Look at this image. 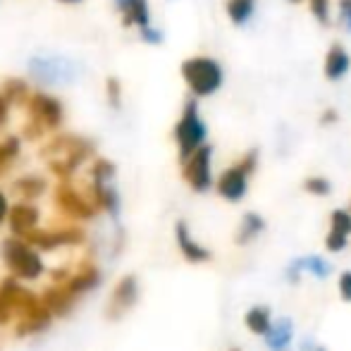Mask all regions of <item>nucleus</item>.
Segmentation results:
<instances>
[{"label":"nucleus","mask_w":351,"mask_h":351,"mask_svg":"<svg viewBox=\"0 0 351 351\" xmlns=\"http://www.w3.org/2000/svg\"><path fill=\"white\" fill-rule=\"evenodd\" d=\"M330 232L342 237V239H349L351 237V213L342 210V208L330 213Z\"/></svg>","instance_id":"25"},{"label":"nucleus","mask_w":351,"mask_h":351,"mask_svg":"<svg viewBox=\"0 0 351 351\" xmlns=\"http://www.w3.org/2000/svg\"><path fill=\"white\" fill-rule=\"evenodd\" d=\"M41 304L46 306V311L51 315H67L74 304V296L65 289V287L56 285V287H51V289L43 291Z\"/></svg>","instance_id":"17"},{"label":"nucleus","mask_w":351,"mask_h":351,"mask_svg":"<svg viewBox=\"0 0 351 351\" xmlns=\"http://www.w3.org/2000/svg\"><path fill=\"white\" fill-rule=\"evenodd\" d=\"M349 213H351V206H349Z\"/></svg>","instance_id":"43"},{"label":"nucleus","mask_w":351,"mask_h":351,"mask_svg":"<svg viewBox=\"0 0 351 351\" xmlns=\"http://www.w3.org/2000/svg\"><path fill=\"white\" fill-rule=\"evenodd\" d=\"M256 0H227V14L234 24H246L254 14Z\"/></svg>","instance_id":"22"},{"label":"nucleus","mask_w":351,"mask_h":351,"mask_svg":"<svg viewBox=\"0 0 351 351\" xmlns=\"http://www.w3.org/2000/svg\"><path fill=\"white\" fill-rule=\"evenodd\" d=\"M98 282H101V273H98L93 265H82V268H79L77 273H72V278L67 280L65 285H60V287H65V289L70 291L74 299H77L79 294L93 289Z\"/></svg>","instance_id":"18"},{"label":"nucleus","mask_w":351,"mask_h":351,"mask_svg":"<svg viewBox=\"0 0 351 351\" xmlns=\"http://www.w3.org/2000/svg\"><path fill=\"white\" fill-rule=\"evenodd\" d=\"M256 162H258V153L249 151L237 165L227 167L217 180V194L230 204H239L249 191V177L254 175Z\"/></svg>","instance_id":"4"},{"label":"nucleus","mask_w":351,"mask_h":351,"mask_svg":"<svg viewBox=\"0 0 351 351\" xmlns=\"http://www.w3.org/2000/svg\"><path fill=\"white\" fill-rule=\"evenodd\" d=\"M8 122V101L5 98H0V127Z\"/></svg>","instance_id":"38"},{"label":"nucleus","mask_w":351,"mask_h":351,"mask_svg":"<svg viewBox=\"0 0 351 351\" xmlns=\"http://www.w3.org/2000/svg\"><path fill=\"white\" fill-rule=\"evenodd\" d=\"M177 143H180V158L182 162H186L201 146H206V125L199 117V108H196L194 101L186 103L184 115H182L180 125L175 130Z\"/></svg>","instance_id":"5"},{"label":"nucleus","mask_w":351,"mask_h":351,"mask_svg":"<svg viewBox=\"0 0 351 351\" xmlns=\"http://www.w3.org/2000/svg\"><path fill=\"white\" fill-rule=\"evenodd\" d=\"M349 244V239H342V237L332 234V232H328V237H325V249L330 251V254H339V251H344Z\"/></svg>","instance_id":"31"},{"label":"nucleus","mask_w":351,"mask_h":351,"mask_svg":"<svg viewBox=\"0 0 351 351\" xmlns=\"http://www.w3.org/2000/svg\"><path fill=\"white\" fill-rule=\"evenodd\" d=\"M130 3H132V0H117V5H120L122 10H125V8H127V5H130Z\"/></svg>","instance_id":"39"},{"label":"nucleus","mask_w":351,"mask_h":351,"mask_svg":"<svg viewBox=\"0 0 351 351\" xmlns=\"http://www.w3.org/2000/svg\"><path fill=\"white\" fill-rule=\"evenodd\" d=\"M29 112H32V122L41 125L43 130H53L62 120L60 103L51 96H43V93H38V96H34L29 101Z\"/></svg>","instance_id":"11"},{"label":"nucleus","mask_w":351,"mask_h":351,"mask_svg":"<svg viewBox=\"0 0 351 351\" xmlns=\"http://www.w3.org/2000/svg\"><path fill=\"white\" fill-rule=\"evenodd\" d=\"M230 351H241V349H230Z\"/></svg>","instance_id":"41"},{"label":"nucleus","mask_w":351,"mask_h":351,"mask_svg":"<svg viewBox=\"0 0 351 351\" xmlns=\"http://www.w3.org/2000/svg\"><path fill=\"white\" fill-rule=\"evenodd\" d=\"M62 3H82V0H62Z\"/></svg>","instance_id":"40"},{"label":"nucleus","mask_w":351,"mask_h":351,"mask_svg":"<svg viewBox=\"0 0 351 351\" xmlns=\"http://www.w3.org/2000/svg\"><path fill=\"white\" fill-rule=\"evenodd\" d=\"M301 275H306L304 273V261L301 258H294L289 265H287V282H291V285H299V280H301Z\"/></svg>","instance_id":"30"},{"label":"nucleus","mask_w":351,"mask_h":351,"mask_svg":"<svg viewBox=\"0 0 351 351\" xmlns=\"http://www.w3.org/2000/svg\"><path fill=\"white\" fill-rule=\"evenodd\" d=\"M141 34H143V38L146 41H151V43H160L162 41V36H160V32H156V29H141Z\"/></svg>","instance_id":"36"},{"label":"nucleus","mask_w":351,"mask_h":351,"mask_svg":"<svg viewBox=\"0 0 351 351\" xmlns=\"http://www.w3.org/2000/svg\"><path fill=\"white\" fill-rule=\"evenodd\" d=\"M32 249H41V251H51L58 246H77L84 241V232L82 230H58V232H46V230H34L32 234L24 237Z\"/></svg>","instance_id":"9"},{"label":"nucleus","mask_w":351,"mask_h":351,"mask_svg":"<svg viewBox=\"0 0 351 351\" xmlns=\"http://www.w3.org/2000/svg\"><path fill=\"white\" fill-rule=\"evenodd\" d=\"M263 230H265V220L258 213H244V217H241V222H239V230H237L234 244L237 246L251 244L256 237L263 234Z\"/></svg>","instance_id":"20"},{"label":"nucleus","mask_w":351,"mask_h":351,"mask_svg":"<svg viewBox=\"0 0 351 351\" xmlns=\"http://www.w3.org/2000/svg\"><path fill=\"white\" fill-rule=\"evenodd\" d=\"M88 153H91V146L86 141L77 139V136H58L56 141H51L43 148V158L48 160L51 170L60 175L62 180L70 177L86 160Z\"/></svg>","instance_id":"1"},{"label":"nucleus","mask_w":351,"mask_h":351,"mask_svg":"<svg viewBox=\"0 0 351 351\" xmlns=\"http://www.w3.org/2000/svg\"><path fill=\"white\" fill-rule=\"evenodd\" d=\"M182 74L196 96H210L222 84L220 65L210 58H191L182 65Z\"/></svg>","instance_id":"6"},{"label":"nucleus","mask_w":351,"mask_h":351,"mask_svg":"<svg viewBox=\"0 0 351 351\" xmlns=\"http://www.w3.org/2000/svg\"><path fill=\"white\" fill-rule=\"evenodd\" d=\"M51 320H53V315L46 311V306L38 304V306H34L32 311H27V313H22L17 318V335L24 337V335L41 332V330H46L48 325H51Z\"/></svg>","instance_id":"15"},{"label":"nucleus","mask_w":351,"mask_h":351,"mask_svg":"<svg viewBox=\"0 0 351 351\" xmlns=\"http://www.w3.org/2000/svg\"><path fill=\"white\" fill-rule=\"evenodd\" d=\"M265 347L270 351H287L291 344V339H294V323H291V318H278L273 320V328H270V332L265 335Z\"/></svg>","instance_id":"16"},{"label":"nucleus","mask_w":351,"mask_h":351,"mask_svg":"<svg viewBox=\"0 0 351 351\" xmlns=\"http://www.w3.org/2000/svg\"><path fill=\"white\" fill-rule=\"evenodd\" d=\"M315 351H325V349H315Z\"/></svg>","instance_id":"42"},{"label":"nucleus","mask_w":351,"mask_h":351,"mask_svg":"<svg viewBox=\"0 0 351 351\" xmlns=\"http://www.w3.org/2000/svg\"><path fill=\"white\" fill-rule=\"evenodd\" d=\"M3 96H5V101H14V103L24 101V96H27V84L19 82V79H10L3 86Z\"/></svg>","instance_id":"28"},{"label":"nucleus","mask_w":351,"mask_h":351,"mask_svg":"<svg viewBox=\"0 0 351 351\" xmlns=\"http://www.w3.org/2000/svg\"><path fill=\"white\" fill-rule=\"evenodd\" d=\"M339 14H342L344 24L351 29V0H342V3H339Z\"/></svg>","instance_id":"35"},{"label":"nucleus","mask_w":351,"mask_h":351,"mask_svg":"<svg viewBox=\"0 0 351 351\" xmlns=\"http://www.w3.org/2000/svg\"><path fill=\"white\" fill-rule=\"evenodd\" d=\"M27 291L29 289L19 287L14 278L5 280L3 285H0V325L10 323L12 315H17V311H19V306H22V299H24Z\"/></svg>","instance_id":"13"},{"label":"nucleus","mask_w":351,"mask_h":351,"mask_svg":"<svg viewBox=\"0 0 351 351\" xmlns=\"http://www.w3.org/2000/svg\"><path fill=\"white\" fill-rule=\"evenodd\" d=\"M19 153V141L17 139H8L0 143V175L10 167V162L17 158Z\"/></svg>","instance_id":"27"},{"label":"nucleus","mask_w":351,"mask_h":351,"mask_svg":"<svg viewBox=\"0 0 351 351\" xmlns=\"http://www.w3.org/2000/svg\"><path fill=\"white\" fill-rule=\"evenodd\" d=\"M14 191L24 199H36L46 191V182L38 180V177H22V180L14 182Z\"/></svg>","instance_id":"24"},{"label":"nucleus","mask_w":351,"mask_h":351,"mask_svg":"<svg viewBox=\"0 0 351 351\" xmlns=\"http://www.w3.org/2000/svg\"><path fill=\"white\" fill-rule=\"evenodd\" d=\"M301 261H304V273L311 275V278L325 280L332 273V265H330L323 256H301Z\"/></svg>","instance_id":"23"},{"label":"nucleus","mask_w":351,"mask_h":351,"mask_svg":"<svg viewBox=\"0 0 351 351\" xmlns=\"http://www.w3.org/2000/svg\"><path fill=\"white\" fill-rule=\"evenodd\" d=\"M311 12L318 17V22H328V12H330V5L328 0H311Z\"/></svg>","instance_id":"33"},{"label":"nucleus","mask_w":351,"mask_h":351,"mask_svg":"<svg viewBox=\"0 0 351 351\" xmlns=\"http://www.w3.org/2000/svg\"><path fill=\"white\" fill-rule=\"evenodd\" d=\"M125 14H127V22H130V24H139L141 29L148 27V8H146V0H132V3L125 8Z\"/></svg>","instance_id":"26"},{"label":"nucleus","mask_w":351,"mask_h":351,"mask_svg":"<svg viewBox=\"0 0 351 351\" xmlns=\"http://www.w3.org/2000/svg\"><path fill=\"white\" fill-rule=\"evenodd\" d=\"M304 189L313 196H328L330 191H332V184H330L325 177H308V180L304 182Z\"/></svg>","instance_id":"29"},{"label":"nucleus","mask_w":351,"mask_h":351,"mask_svg":"<svg viewBox=\"0 0 351 351\" xmlns=\"http://www.w3.org/2000/svg\"><path fill=\"white\" fill-rule=\"evenodd\" d=\"M244 325L251 335H258V337H265L273 328V313H270L268 306H251L244 313Z\"/></svg>","instance_id":"19"},{"label":"nucleus","mask_w":351,"mask_h":351,"mask_svg":"<svg viewBox=\"0 0 351 351\" xmlns=\"http://www.w3.org/2000/svg\"><path fill=\"white\" fill-rule=\"evenodd\" d=\"M108 96H110L112 106H120V86H117V79H110L108 82Z\"/></svg>","instance_id":"34"},{"label":"nucleus","mask_w":351,"mask_h":351,"mask_svg":"<svg viewBox=\"0 0 351 351\" xmlns=\"http://www.w3.org/2000/svg\"><path fill=\"white\" fill-rule=\"evenodd\" d=\"M175 237H177V246H180L182 256H184L189 263H208V261L213 258V254L206 246H201L199 241L191 237L189 232V225H186L184 220L177 222L175 227Z\"/></svg>","instance_id":"12"},{"label":"nucleus","mask_w":351,"mask_h":351,"mask_svg":"<svg viewBox=\"0 0 351 351\" xmlns=\"http://www.w3.org/2000/svg\"><path fill=\"white\" fill-rule=\"evenodd\" d=\"M10 215V208H8V199H5V194L0 191V222L5 220V217Z\"/></svg>","instance_id":"37"},{"label":"nucleus","mask_w":351,"mask_h":351,"mask_svg":"<svg viewBox=\"0 0 351 351\" xmlns=\"http://www.w3.org/2000/svg\"><path fill=\"white\" fill-rule=\"evenodd\" d=\"M56 204L65 215L79 217V220H88L96 213V206L91 201H86L77 189H72L70 184H60L56 189Z\"/></svg>","instance_id":"10"},{"label":"nucleus","mask_w":351,"mask_h":351,"mask_svg":"<svg viewBox=\"0 0 351 351\" xmlns=\"http://www.w3.org/2000/svg\"><path fill=\"white\" fill-rule=\"evenodd\" d=\"M349 67H351L349 56L344 53L342 46L335 43V46L328 51V58H325V77L328 79H342L344 74L349 72Z\"/></svg>","instance_id":"21"},{"label":"nucleus","mask_w":351,"mask_h":351,"mask_svg":"<svg viewBox=\"0 0 351 351\" xmlns=\"http://www.w3.org/2000/svg\"><path fill=\"white\" fill-rule=\"evenodd\" d=\"M82 67L65 56H36L29 60V72L46 86H65L79 77Z\"/></svg>","instance_id":"2"},{"label":"nucleus","mask_w":351,"mask_h":351,"mask_svg":"<svg viewBox=\"0 0 351 351\" xmlns=\"http://www.w3.org/2000/svg\"><path fill=\"white\" fill-rule=\"evenodd\" d=\"M3 258L14 280H36L43 273V258L27 241L8 239L3 244Z\"/></svg>","instance_id":"3"},{"label":"nucleus","mask_w":351,"mask_h":351,"mask_svg":"<svg viewBox=\"0 0 351 351\" xmlns=\"http://www.w3.org/2000/svg\"><path fill=\"white\" fill-rule=\"evenodd\" d=\"M139 299V282H136L134 275H125L112 289V296L108 301V318L117 320L132 308Z\"/></svg>","instance_id":"8"},{"label":"nucleus","mask_w":351,"mask_h":351,"mask_svg":"<svg viewBox=\"0 0 351 351\" xmlns=\"http://www.w3.org/2000/svg\"><path fill=\"white\" fill-rule=\"evenodd\" d=\"M337 289H339V296H342V301L351 304V270H344V273L339 275Z\"/></svg>","instance_id":"32"},{"label":"nucleus","mask_w":351,"mask_h":351,"mask_svg":"<svg viewBox=\"0 0 351 351\" xmlns=\"http://www.w3.org/2000/svg\"><path fill=\"white\" fill-rule=\"evenodd\" d=\"M8 220H10V230H12V234L22 237V239H24V237L32 234V232L36 230L38 210L34 208V206H29V204H17L12 210H10Z\"/></svg>","instance_id":"14"},{"label":"nucleus","mask_w":351,"mask_h":351,"mask_svg":"<svg viewBox=\"0 0 351 351\" xmlns=\"http://www.w3.org/2000/svg\"><path fill=\"white\" fill-rule=\"evenodd\" d=\"M210 156L213 148L210 146H201L189 160L184 162V180L189 182V186L194 191H208L213 184V175H210Z\"/></svg>","instance_id":"7"}]
</instances>
